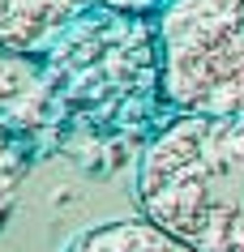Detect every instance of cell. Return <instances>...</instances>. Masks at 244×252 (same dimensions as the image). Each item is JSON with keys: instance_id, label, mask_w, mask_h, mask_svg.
<instances>
[{"instance_id": "1", "label": "cell", "mask_w": 244, "mask_h": 252, "mask_svg": "<svg viewBox=\"0 0 244 252\" xmlns=\"http://www.w3.org/2000/svg\"><path fill=\"white\" fill-rule=\"evenodd\" d=\"M150 222L197 252H244V116H176L137 167Z\"/></svg>"}, {"instance_id": "2", "label": "cell", "mask_w": 244, "mask_h": 252, "mask_svg": "<svg viewBox=\"0 0 244 252\" xmlns=\"http://www.w3.org/2000/svg\"><path fill=\"white\" fill-rule=\"evenodd\" d=\"M154 43L176 116H244V0H167Z\"/></svg>"}, {"instance_id": "3", "label": "cell", "mask_w": 244, "mask_h": 252, "mask_svg": "<svg viewBox=\"0 0 244 252\" xmlns=\"http://www.w3.org/2000/svg\"><path fill=\"white\" fill-rule=\"evenodd\" d=\"M146 13H120L95 4L43 52L60 107L120 103L141 81H159V43Z\"/></svg>"}, {"instance_id": "4", "label": "cell", "mask_w": 244, "mask_h": 252, "mask_svg": "<svg viewBox=\"0 0 244 252\" xmlns=\"http://www.w3.org/2000/svg\"><path fill=\"white\" fill-rule=\"evenodd\" d=\"M60 111L65 107H60L47 60L0 47V124L13 133L39 137L60 120Z\"/></svg>"}, {"instance_id": "5", "label": "cell", "mask_w": 244, "mask_h": 252, "mask_svg": "<svg viewBox=\"0 0 244 252\" xmlns=\"http://www.w3.org/2000/svg\"><path fill=\"white\" fill-rule=\"evenodd\" d=\"M99 0H0V47L43 56Z\"/></svg>"}, {"instance_id": "6", "label": "cell", "mask_w": 244, "mask_h": 252, "mask_svg": "<svg viewBox=\"0 0 244 252\" xmlns=\"http://www.w3.org/2000/svg\"><path fill=\"white\" fill-rule=\"evenodd\" d=\"M65 252H197V248H189L184 239H176L172 231H163L159 222H150L141 214V218H129V222H107V226L86 231Z\"/></svg>"}, {"instance_id": "7", "label": "cell", "mask_w": 244, "mask_h": 252, "mask_svg": "<svg viewBox=\"0 0 244 252\" xmlns=\"http://www.w3.org/2000/svg\"><path fill=\"white\" fill-rule=\"evenodd\" d=\"M26 175H30V137L0 124V226L13 214Z\"/></svg>"}, {"instance_id": "8", "label": "cell", "mask_w": 244, "mask_h": 252, "mask_svg": "<svg viewBox=\"0 0 244 252\" xmlns=\"http://www.w3.org/2000/svg\"><path fill=\"white\" fill-rule=\"evenodd\" d=\"M107 9H120V13H159L167 0H99Z\"/></svg>"}]
</instances>
